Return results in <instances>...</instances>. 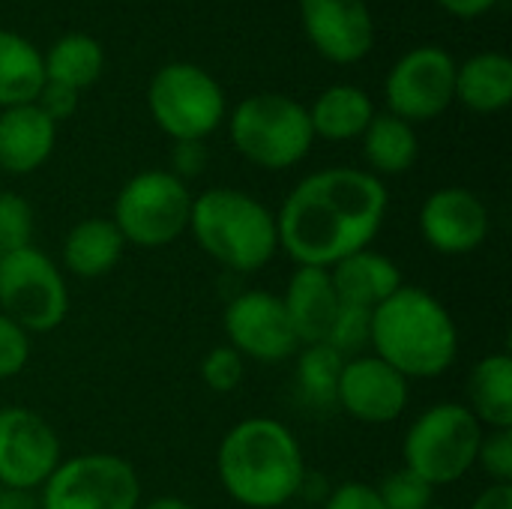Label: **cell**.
I'll use <instances>...</instances> for the list:
<instances>
[{"instance_id": "obj_24", "label": "cell", "mask_w": 512, "mask_h": 509, "mask_svg": "<svg viewBox=\"0 0 512 509\" xmlns=\"http://www.w3.org/2000/svg\"><path fill=\"white\" fill-rule=\"evenodd\" d=\"M360 141H363V159L369 165L366 171L375 174L378 180L411 171L420 156L417 129L390 111L375 114L366 132L360 135Z\"/></svg>"}, {"instance_id": "obj_23", "label": "cell", "mask_w": 512, "mask_h": 509, "mask_svg": "<svg viewBox=\"0 0 512 509\" xmlns=\"http://www.w3.org/2000/svg\"><path fill=\"white\" fill-rule=\"evenodd\" d=\"M306 111H309L315 138H324V141H354L366 132V126L378 114L372 96L354 84L327 87L324 93H318V99Z\"/></svg>"}, {"instance_id": "obj_21", "label": "cell", "mask_w": 512, "mask_h": 509, "mask_svg": "<svg viewBox=\"0 0 512 509\" xmlns=\"http://www.w3.org/2000/svg\"><path fill=\"white\" fill-rule=\"evenodd\" d=\"M465 408L483 429H512V357L492 351L480 357L465 384Z\"/></svg>"}, {"instance_id": "obj_20", "label": "cell", "mask_w": 512, "mask_h": 509, "mask_svg": "<svg viewBox=\"0 0 512 509\" xmlns=\"http://www.w3.org/2000/svg\"><path fill=\"white\" fill-rule=\"evenodd\" d=\"M126 252V240L117 225L102 216L75 222L60 246V270L75 279H102L108 276Z\"/></svg>"}, {"instance_id": "obj_1", "label": "cell", "mask_w": 512, "mask_h": 509, "mask_svg": "<svg viewBox=\"0 0 512 509\" xmlns=\"http://www.w3.org/2000/svg\"><path fill=\"white\" fill-rule=\"evenodd\" d=\"M387 210L390 192L384 180L366 168H321L306 174L276 210L279 252H285L294 267L330 270L375 243Z\"/></svg>"}, {"instance_id": "obj_5", "label": "cell", "mask_w": 512, "mask_h": 509, "mask_svg": "<svg viewBox=\"0 0 512 509\" xmlns=\"http://www.w3.org/2000/svg\"><path fill=\"white\" fill-rule=\"evenodd\" d=\"M483 432L465 402H435L411 420L402 438V468L426 480L435 492L456 486L474 471Z\"/></svg>"}, {"instance_id": "obj_4", "label": "cell", "mask_w": 512, "mask_h": 509, "mask_svg": "<svg viewBox=\"0 0 512 509\" xmlns=\"http://www.w3.org/2000/svg\"><path fill=\"white\" fill-rule=\"evenodd\" d=\"M186 234L210 261L240 276L264 270L279 255L276 213L234 186H213L195 195Z\"/></svg>"}, {"instance_id": "obj_15", "label": "cell", "mask_w": 512, "mask_h": 509, "mask_svg": "<svg viewBox=\"0 0 512 509\" xmlns=\"http://www.w3.org/2000/svg\"><path fill=\"white\" fill-rule=\"evenodd\" d=\"M420 237L423 243L447 258L477 252L492 234V216L486 201L465 186H441L420 204Z\"/></svg>"}, {"instance_id": "obj_26", "label": "cell", "mask_w": 512, "mask_h": 509, "mask_svg": "<svg viewBox=\"0 0 512 509\" xmlns=\"http://www.w3.org/2000/svg\"><path fill=\"white\" fill-rule=\"evenodd\" d=\"M42 63L45 81H57L81 93L102 78L105 48L90 33H66L42 54Z\"/></svg>"}, {"instance_id": "obj_14", "label": "cell", "mask_w": 512, "mask_h": 509, "mask_svg": "<svg viewBox=\"0 0 512 509\" xmlns=\"http://www.w3.org/2000/svg\"><path fill=\"white\" fill-rule=\"evenodd\" d=\"M411 402V381L372 351L348 357L336 387V408L363 426L396 423Z\"/></svg>"}, {"instance_id": "obj_25", "label": "cell", "mask_w": 512, "mask_h": 509, "mask_svg": "<svg viewBox=\"0 0 512 509\" xmlns=\"http://www.w3.org/2000/svg\"><path fill=\"white\" fill-rule=\"evenodd\" d=\"M45 84L42 51L15 30H0V111L36 102Z\"/></svg>"}, {"instance_id": "obj_32", "label": "cell", "mask_w": 512, "mask_h": 509, "mask_svg": "<svg viewBox=\"0 0 512 509\" xmlns=\"http://www.w3.org/2000/svg\"><path fill=\"white\" fill-rule=\"evenodd\" d=\"M489 483H507L512 486V429H486L480 450H477V465Z\"/></svg>"}, {"instance_id": "obj_8", "label": "cell", "mask_w": 512, "mask_h": 509, "mask_svg": "<svg viewBox=\"0 0 512 509\" xmlns=\"http://www.w3.org/2000/svg\"><path fill=\"white\" fill-rule=\"evenodd\" d=\"M147 108L171 141H207L222 126L228 102L222 84L207 69L177 60L153 72Z\"/></svg>"}, {"instance_id": "obj_11", "label": "cell", "mask_w": 512, "mask_h": 509, "mask_svg": "<svg viewBox=\"0 0 512 509\" xmlns=\"http://www.w3.org/2000/svg\"><path fill=\"white\" fill-rule=\"evenodd\" d=\"M384 102L411 126L441 117L456 102V57L438 45L411 48L384 78Z\"/></svg>"}, {"instance_id": "obj_39", "label": "cell", "mask_w": 512, "mask_h": 509, "mask_svg": "<svg viewBox=\"0 0 512 509\" xmlns=\"http://www.w3.org/2000/svg\"><path fill=\"white\" fill-rule=\"evenodd\" d=\"M0 509H39V501L33 492L0 489Z\"/></svg>"}, {"instance_id": "obj_9", "label": "cell", "mask_w": 512, "mask_h": 509, "mask_svg": "<svg viewBox=\"0 0 512 509\" xmlns=\"http://www.w3.org/2000/svg\"><path fill=\"white\" fill-rule=\"evenodd\" d=\"M69 282L39 246L0 255V312L30 336L57 330L69 315Z\"/></svg>"}, {"instance_id": "obj_22", "label": "cell", "mask_w": 512, "mask_h": 509, "mask_svg": "<svg viewBox=\"0 0 512 509\" xmlns=\"http://www.w3.org/2000/svg\"><path fill=\"white\" fill-rule=\"evenodd\" d=\"M456 102L474 114H498L512 102V60L504 51H480L456 63Z\"/></svg>"}, {"instance_id": "obj_18", "label": "cell", "mask_w": 512, "mask_h": 509, "mask_svg": "<svg viewBox=\"0 0 512 509\" xmlns=\"http://www.w3.org/2000/svg\"><path fill=\"white\" fill-rule=\"evenodd\" d=\"M57 147V123L36 102L0 111V171L12 177L42 168Z\"/></svg>"}, {"instance_id": "obj_2", "label": "cell", "mask_w": 512, "mask_h": 509, "mask_svg": "<svg viewBox=\"0 0 512 509\" xmlns=\"http://www.w3.org/2000/svg\"><path fill=\"white\" fill-rule=\"evenodd\" d=\"M222 492L243 509H282L306 489V456L294 429L276 417L234 423L216 447Z\"/></svg>"}, {"instance_id": "obj_3", "label": "cell", "mask_w": 512, "mask_h": 509, "mask_svg": "<svg viewBox=\"0 0 512 509\" xmlns=\"http://www.w3.org/2000/svg\"><path fill=\"white\" fill-rule=\"evenodd\" d=\"M369 351L408 381L441 378L459 360V324L429 288L405 282L372 309Z\"/></svg>"}, {"instance_id": "obj_41", "label": "cell", "mask_w": 512, "mask_h": 509, "mask_svg": "<svg viewBox=\"0 0 512 509\" xmlns=\"http://www.w3.org/2000/svg\"><path fill=\"white\" fill-rule=\"evenodd\" d=\"M429 509H450V507H438V504H432V507Z\"/></svg>"}, {"instance_id": "obj_33", "label": "cell", "mask_w": 512, "mask_h": 509, "mask_svg": "<svg viewBox=\"0 0 512 509\" xmlns=\"http://www.w3.org/2000/svg\"><path fill=\"white\" fill-rule=\"evenodd\" d=\"M33 354V336L0 312V381L21 375Z\"/></svg>"}, {"instance_id": "obj_30", "label": "cell", "mask_w": 512, "mask_h": 509, "mask_svg": "<svg viewBox=\"0 0 512 509\" xmlns=\"http://www.w3.org/2000/svg\"><path fill=\"white\" fill-rule=\"evenodd\" d=\"M378 489V498L384 509H429L435 504V489L420 480L417 474H411L408 468H399L393 474H387L381 480Z\"/></svg>"}, {"instance_id": "obj_37", "label": "cell", "mask_w": 512, "mask_h": 509, "mask_svg": "<svg viewBox=\"0 0 512 509\" xmlns=\"http://www.w3.org/2000/svg\"><path fill=\"white\" fill-rule=\"evenodd\" d=\"M468 509H512V486L507 483H489Z\"/></svg>"}, {"instance_id": "obj_6", "label": "cell", "mask_w": 512, "mask_h": 509, "mask_svg": "<svg viewBox=\"0 0 512 509\" xmlns=\"http://www.w3.org/2000/svg\"><path fill=\"white\" fill-rule=\"evenodd\" d=\"M228 135L234 150L264 171L300 165L315 144L306 105L285 93H255L237 102L228 114Z\"/></svg>"}, {"instance_id": "obj_36", "label": "cell", "mask_w": 512, "mask_h": 509, "mask_svg": "<svg viewBox=\"0 0 512 509\" xmlns=\"http://www.w3.org/2000/svg\"><path fill=\"white\" fill-rule=\"evenodd\" d=\"M207 165V147L204 141H174L171 147V174L180 177L183 183L198 177Z\"/></svg>"}, {"instance_id": "obj_35", "label": "cell", "mask_w": 512, "mask_h": 509, "mask_svg": "<svg viewBox=\"0 0 512 509\" xmlns=\"http://www.w3.org/2000/svg\"><path fill=\"white\" fill-rule=\"evenodd\" d=\"M78 99H81L78 90H72L66 84H57V81H45L39 96H36V105H39L42 114H48L54 123H60V120H69L75 114Z\"/></svg>"}, {"instance_id": "obj_34", "label": "cell", "mask_w": 512, "mask_h": 509, "mask_svg": "<svg viewBox=\"0 0 512 509\" xmlns=\"http://www.w3.org/2000/svg\"><path fill=\"white\" fill-rule=\"evenodd\" d=\"M321 509H384V504H381L375 486H369L363 480H348V483H339L336 489H330Z\"/></svg>"}, {"instance_id": "obj_38", "label": "cell", "mask_w": 512, "mask_h": 509, "mask_svg": "<svg viewBox=\"0 0 512 509\" xmlns=\"http://www.w3.org/2000/svg\"><path fill=\"white\" fill-rule=\"evenodd\" d=\"M438 3H441V9H447L456 18H480L489 9H495L498 0H438Z\"/></svg>"}, {"instance_id": "obj_31", "label": "cell", "mask_w": 512, "mask_h": 509, "mask_svg": "<svg viewBox=\"0 0 512 509\" xmlns=\"http://www.w3.org/2000/svg\"><path fill=\"white\" fill-rule=\"evenodd\" d=\"M246 378V360L231 345H216L201 357V381L213 393H234Z\"/></svg>"}, {"instance_id": "obj_40", "label": "cell", "mask_w": 512, "mask_h": 509, "mask_svg": "<svg viewBox=\"0 0 512 509\" xmlns=\"http://www.w3.org/2000/svg\"><path fill=\"white\" fill-rule=\"evenodd\" d=\"M138 509H198L195 504H189L186 498H177V495H156V498H147L141 501Z\"/></svg>"}, {"instance_id": "obj_28", "label": "cell", "mask_w": 512, "mask_h": 509, "mask_svg": "<svg viewBox=\"0 0 512 509\" xmlns=\"http://www.w3.org/2000/svg\"><path fill=\"white\" fill-rule=\"evenodd\" d=\"M33 231H36V219H33L30 201L12 189H3L0 192V255L33 246Z\"/></svg>"}, {"instance_id": "obj_13", "label": "cell", "mask_w": 512, "mask_h": 509, "mask_svg": "<svg viewBox=\"0 0 512 509\" xmlns=\"http://www.w3.org/2000/svg\"><path fill=\"white\" fill-rule=\"evenodd\" d=\"M225 345H231L246 363H285L294 360L300 342L288 324L279 294L264 288L240 291L222 312Z\"/></svg>"}, {"instance_id": "obj_7", "label": "cell", "mask_w": 512, "mask_h": 509, "mask_svg": "<svg viewBox=\"0 0 512 509\" xmlns=\"http://www.w3.org/2000/svg\"><path fill=\"white\" fill-rule=\"evenodd\" d=\"M192 198L189 183L174 177L168 168H147L120 186L111 222L126 246L165 249L189 231Z\"/></svg>"}, {"instance_id": "obj_17", "label": "cell", "mask_w": 512, "mask_h": 509, "mask_svg": "<svg viewBox=\"0 0 512 509\" xmlns=\"http://www.w3.org/2000/svg\"><path fill=\"white\" fill-rule=\"evenodd\" d=\"M288 324L300 345H321L327 342L330 324L339 312V297L324 267H294L285 291L279 294Z\"/></svg>"}, {"instance_id": "obj_19", "label": "cell", "mask_w": 512, "mask_h": 509, "mask_svg": "<svg viewBox=\"0 0 512 509\" xmlns=\"http://www.w3.org/2000/svg\"><path fill=\"white\" fill-rule=\"evenodd\" d=\"M330 279H333L339 303L357 306L366 312L378 309L387 297H393L405 285L399 264L372 246L342 258L339 264H333Z\"/></svg>"}, {"instance_id": "obj_12", "label": "cell", "mask_w": 512, "mask_h": 509, "mask_svg": "<svg viewBox=\"0 0 512 509\" xmlns=\"http://www.w3.org/2000/svg\"><path fill=\"white\" fill-rule=\"evenodd\" d=\"M63 459L57 429L27 405L0 408V489L39 492Z\"/></svg>"}, {"instance_id": "obj_10", "label": "cell", "mask_w": 512, "mask_h": 509, "mask_svg": "<svg viewBox=\"0 0 512 509\" xmlns=\"http://www.w3.org/2000/svg\"><path fill=\"white\" fill-rule=\"evenodd\" d=\"M39 509H138L144 501L135 465L117 453L63 456L36 492Z\"/></svg>"}, {"instance_id": "obj_16", "label": "cell", "mask_w": 512, "mask_h": 509, "mask_svg": "<svg viewBox=\"0 0 512 509\" xmlns=\"http://www.w3.org/2000/svg\"><path fill=\"white\" fill-rule=\"evenodd\" d=\"M300 21L312 48L330 63H360L375 45V18L366 0H300Z\"/></svg>"}, {"instance_id": "obj_29", "label": "cell", "mask_w": 512, "mask_h": 509, "mask_svg": "<svg viewBox=\"0 0 512 509\" xmlns=\"http://www.w3.org/2000/svg\"><path fill=\"white\" fill-rule=\"evenodd\" d=\"M369 321H372V312L342 303L333 324H330V333H327L324 345L339 351L345 360L357 357V354H366L369 351Z\"/></svg>"}, {"instance_id": "obj_27", "label": "cell", "mask_w": 512, "mask_h": 509, "mask_svg": "<svg viewBox=\"0 0 512 509\" xmlns=\"http://www.w3.org/2000/svg\"><path fill=\"white\" fill-rule=\"evenodd\" d=\"M345 357L330 345H300L294 354V387L312 408H336V387Z\"/></svg>"}]
</instances>
